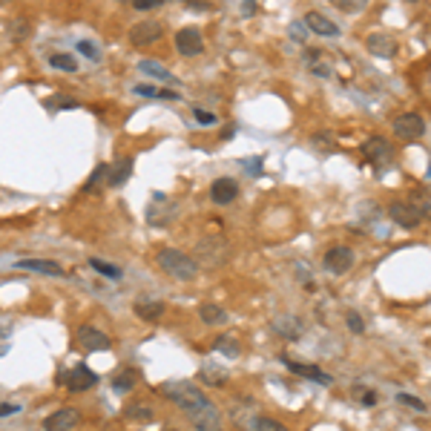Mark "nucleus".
Returning <instances> with one entry per match:
<instances>
[{
	"label": "nucleus",
	"mask_w": 431,
	"mask_h": 431,
	"mask_svg": "<svg viewBox=\"0 0 431 431\" xmlns=\"http://www.w3.org/2000/svg\"><path fill=\"white\" fill-rule=\"evenodd\" d=\"M158 394L170 400L179 411H184V417L193 423L196 431H221V411L207 400V394L187 379H167L158 386Z\"/></svg>",
	"instance_id": "obj_1"
},
{
	"label": "nucleus",
	"mask_w": 431,
	"mask_h": 431,
	"mask_svg": "<svg viewBox=\"0 0 431 431\" xmlns=\"http://www.w3.org/2000/svg\"><path fill=\"white\" fill-rule=\"evenodd\" d=\"M155 265L162 267L167 276L179 279V282H193L199 276V262L179 247H162L155 256Z\"/></svg>",
	"instance_id": "obj_2"
},
{
	"label": "nucleus",
	"mask_w": 431,
	"mask_h": 431,
	"mask_svg": "<svg viewBox=\"0 0 431 431\" xmlns=\"http://www.w3.org/2000/svg\"><path fill=\"white\" fill-rule=\"evenodd\" d=\"M58 382H60V386H67L69 391H75V394H84L92 386H98V374H95L89 365L81 362V365H75V368H69V371H60Z\"/></svg>",
	"instance_id": "obj_3"
},
{
	"label": "nucleus",
	"mask_w": 431,
	"mask_h": 431,
	"mask_svg": "<svg viewBox=\"0 0 431 431\" xmlns=\"http://www.w3.org/2000/svg\"><path fill=\"white\" fill-rule=\"evenodd\" d=\"M322 265H325L328 274H333V276H345L348 270H354V265H357V253L351 250V247H345V245H337V247H331V250L325 253Z\"/></svg>",
	"instance_id": "obj_4"
},
{
	"label": "nucleus",
	"mask_w": 431,
	"mask_h": 431,
	"mask_svg": "<svg viewBox=\"0 0 431 431\" xmlns=\"http://www.w3.org/2000/svg\"><path fill=\"white\" fill-rule=\"evenodd\" d=\"M175 49H179V55L184 58H196L204 52V38H201V32L196 26H184L175 32Z\"/></svg>",
	"instance_id": "obj_5"
},
{
	"label": "nucleus",
	"mask_w": 431,
	"mask_h": 431,
	"mask_svg": "<svg viewBox=\"0 0 431 431\" xmlns=\"http://www.w3.org/2000/svg\"><path fill=\"white\" fill-rule=\"evenodd\" d=\"M162 35H164L162 21H141V23H135V26L130 29V43L141 49V46L158 43V41H162Z\"/></svg>",
	"instance_id": "obj_6"
},
{
	"label": "nucleus",
	"mask_w": 431,
	"mask_h": 431,
	"mask_svg": "<svg viewBox=\"0 0 431 431\" xmlns=\"http://www.w3.org/2000/svg\"><path fill=\"white\" fill-rule=\"evenodd\" d=\"M362 153H365V158H368L374 167H386L394 158V147L382 135H371L368 141L362 144Z\"/></svg>",
	"instance_id": "obj_7"
},
{
	"label": "nucleus",
	"mask_w": 431,
	"mask_h": 431,
	"mask_svg": "<svg viewBox=\"0 0 431 431\" xmlns=\"http://www.w3.org/2000/svg\"><path fill=\"white\" fill-rule=\"evenodd\" d=\"M81 426V411L78 408H58L43 420V431H72Z\"/></svg>",
	"instance_id": "obj_8"
},
{
	"label": "nucleus",
	"mask_w": 431,
	"mask_h": 431,
	"mask_svg": "<svg viewBox=\"0 0 431 431\" xmlns=\"http://www.w3.org/2000/svg\"><path fill=\"white\" fill-rule=\"evenodd\" d=\"M78 342H81L84 351H109L113 348V340L107 337L101 328L95 325H81L78 328Z\"/></svg>",
	"instance_id": "obj_9"
},
{
	"label": "nucleus",
	"mask_w": 431,
	"mask_h": 431,
	"mask_svg": "<svg viewBox=\"0 0 431 431\" xmlns=\"http://www.w3.org/2000/svg\"><path fill=\"white\" fill-rule=\"evenodd\" d=\"M394 133L400 135L403 141H414V138H423L426 133V121L417 113H406L394 121Z\"/></svg>",
	"instance_id": "obj_10"
},
{
	"label": "nucleus",
	"mask_w": 431,
	"mask_h": 431,
	"mask_svg": "<svg viewBox=\"0 0 431 431\" xmlns=\"http://www.w3.org/2000/svg\"><path fill=\"white\" fill-rule=\"evenodd\" d=\"M18 270H29V274H41V276H52V279H63L67 276V270H63L58 262L52 259H21L14 262Z\"/></svg>",
	"instance_id": "obj_11"
},
{
	"label": "nucleus",
	"mask_w": 431,
	"mask_h": 431,
	"mask_svg": "<svg viewBox=\"0 0 431 431\" xmlns=\"http://www.w3.org/2000/svg\"><path fill=\"white\" fill-rule=\"evenodd\" d=\"M388 216H391V221L394 225H400L403 230H414L420 225V216H417V210L408 204V201H391V207H388Z\"/></svg>",
	"instance_id": "obj_12"
},
{
	"label": "nucleus",
	"mask_w": 431,
	"mask_h": 431,
	"mask_svg": "<svg viewBox=\"0 0 431 431\" xmlns=\"http://www.w3.org/2000/svg\"><path fill=\"white\" fill-rule=\"evenodd\" d=\"M365 46H368V52L377 55V58H394L397 55V41L388 35V32H371L368 41H365Z\"/></svg>",
	"instance_id": "obj_13"
},
{
	"label": "nucleus",
	"mask_w": 431,
	"mask_h": 431,
	"mask_svg": "<svg viewBox=\"0 0 431 431\" xmlns=\"http://www.w3.org/2000/svg\"><path fill=\"white\" fill-rule=\"evenodd\" d=\"M239 199V184L233 181V179H216L213 184H210V201L213 204H233Z\"/></svg>",
	"instance_id": "obj_14"
},
{
	"label": "nucleus",
	"mask_w": 431,
	"mask_h": 431,
	"mask_svg": "<svg viewBox=\"0 0 431 431\" xmlns=\"http://www.w3.org/2000/svg\"><path fill=\"white\" fill-rule=\"evenodd\" d=\"M133 175V155H121V158H115L113 164H109V170H107V184L109 187H121V184H126V179Z\"/></svg>",
	"instance_id": "obj_15"
},
{
	"label": "nucleus",
	"mask_w": 431,
	"mask_h": 431,
	"mask_svg": "<svg viewBox=\"0 0 431 431\" xmlns=\"http://www.w3.org/2000/svg\"><path fill=\"white\" fill-rule=\"evenodd\" d=\"M305 26L311 32H316V35H322V38H337L340 35V26L333 23L331 18H325V14H319V12H308L305 14Z\"/></svg>",
	"instance_id": "obj_16"
},
{
	"label": "nucleus",
	"mask_w": 431,
	"mask_h": 431,
	"mask_svg": "<svg viewBox=\"0 0 431 431\" xmlns=\"http://www.w3.org/2000/svg\"><path fill=\"white\" fill-rule=\"evenodd\" d=\"M133 311H135L138 319H144V322H158V319L164 316L167 305L164 302H158V299H138L133 305Z\"/></svg>",
	"instance_id": "obj_17"
},
{
	"label": "nucleus",
	"mask_w": 431,
	"mask_h": 431,
	"mask_svg": "<svg viewBox=\"0 0 431 431\" xmlns=\"http://www.w3.org/2000/svg\"><path fill=\"white\" fill-rule=\"evenodd\" d=\"M285 365H287V371H294V374H299V377H308V379H313V382H319V386H331L333 382V377H328L322 368H316V365H305V362H294V360H282Z\"/></svg>",
	"instance_id": "obj_18"
},
{
	"label": "nucleus",
	"mask_w": 431,
	"mask_h": 431,
	"mask_svg": "<svg viewBox=\"0 0 431 431\" xmlns=\"http://www.w3.org/2000/svg\"><path fill=\"white\" fill-rule=\"evenodd\" d=\"M274 331L279 333V337L282 340H299L302 337V322H299V319H294V316H279L276 319V322H274Z\"/></svg>",
	"instance_id": "obj_19"
},
{
	"label": "nucleus",
	"mask_w": 431,
	"mask_h": 431,
	"mask_svg": "<svg viewBox=\"0 0 431 431\" xmlns=\"http://www.w3.org/2000/svg\"><path fill=\"white\" fill-rule=\"evenodd\" d=\"M135 95H144V98H162V101H179V92L175 89H164V87H150V84H135L133 87Z\"/></svg>",
	"instance_id": "obj_20"
},
{
	"label": "nucleus",
	"mask_w": 431,
	"mask_h": 431,
	"mask_svg": "<svg viewBox=\"0 0 431 431\" xmlns=\"http://www.w3.org/2000/svg\"><path fill=\"white\" fill-rule=\"evenodd\" d=\"M408 204L417 210L420 219H431V193H426V190H411Z\"/></svg>",
	"instance_id": "obj_21"
},
{
	"label": "nucleus",
	"mask_w": 431,
	"mask_h": 431,
	"mask_svg": "<svg viewBox=\"0 0 431 431\" xmlns=\"http://www.w3.org/2000/svg\"><path fill=\"white\" fill-rule=\"evenodd\" d=\"M199 316H201V322H207V325H225L228 322V311L219 308V305H201Z\"/></svg>",
	"instance_id": "obj_22"
},
{
	"label": "nucleus",
	"mask_w": 431,
	"mask_h": 431,
	"mask_svg": "<svg viewBox=\"0 0 431 431\" xmlns=\"http://www.w3.org/2000/svg\"><path fill=\"white\" fill-rule=\"evenodd\" d=\"M135 382H138V371H135V368H126V371H121V374L113 379V391H115V394H126V391H133Z\"/></svg>",
	"instance_id": "obj_23"
},
{
	"label": "nucleus",
	"mask_w": 431,
	"mask_h": 431,
	"mask_svg": "<svg viewBox=\"0 0 431 431\" xmlns=\"http://www.w3.org/2000/svg\"><path fill=\"white\" fill-rule=\"evenodd\" d=\"M49 67H55L60 72H78V58L69 52H55V55H49Z\"/></svg>",
	"instance_id": "obj_24"
},
{
	"label": "nucleus",
	"mask_w": 431,
	"mask_h": 431,
	"mask_svg": "<svg viewBox=\"0 0 431 431\" xmlns=\"http://www.w3.org/2000/svg\"><path fill=\"white\" fill-rule=\"evenodd\" d=\"M305 60H308V67L322 78V75H331V60L325 58V52H316V49H311L308 55H305Z\"/></svg>",
	"instance_id": "obj_25"
},
{
	"label": "nucleus",
	"mask_w": 431,
	"mask_h": 431,
	"mask_svg": "<svg viewBox=\"0 0 431 431\" xmlns=\"http://www.w3.org/2000/svg\"><path fill=\"white\" fill-rule=\"evenodd\" d=\"M247 431H287V428L274 417H250Z\"/></svg>",
	"instance_id": "obj_26"
},
{
	"label": "nucleus",
	"mask_w": 431,
	"mask_h": 431,
	"mask_svg": "<svg viewBox=\"0 0 431 431\" xmlns=\"http://www.w3.org/2000/svg\"><path fill=\"white\" fill-rule=\"evenodd\" d=\"M89 267L95 270V274L107 276V279H121V267L109 265V262H104V259H89Z\"/></svg>",
	"instance_id": "obj_27"
},
{
	"label": "nucleus",
	"mask_w": 431,
	"mask_h": 431,
	"mask_svg": "<svg viewBox=\"0 0 431 431\" xmlns=\"http://www.w3.org/2000/svg\"><path fill=\"white\" fill-rule=\"evenodd\" d=\"M138 69H141V72H147V75H153V78H162V81H175V78L162 67V63H155V60H141V63H138Z\"/></svg>",
	"instance_id": "obj_28"
},
{
	"label": "nucleus",
	"mask_w": 431,
	"mask_h": 431,
	"mask_svg": "<svg viewBox=\"0 0 431 431\" xmlns=\"http://www.w3.org/2000/svg\"><path fill=\"white\" fill-rule=\"evenodd\" d=\"M213 348L219 351V354H225V357H230V360H236L239 354H242V348H239V342H236V340H230V337H219Z\"/></svg>",
	"instance_id": "obj_29"
},
{
	"label": "nucleus",
	"mask_w": 431,
	"mask_h": 431,
	"mask_svg": "<svg viewBox=\"0 0 431 431\" xmlns=\"http://www.w3.org/2000/svg\"><path fill=\"white\" fill-rule=\"evenodd\" d=\"M78 52H81L84 58H89L92 63L101 60V49H98V46H95L92 41H78Z\"/></svg>",
	"instance_id": "obj_30"
},
{
	"label": "nucleus",
	"mask_w": 431,
	"mask_h": 431,
	"mask_svg": "<svg viewBox=\"0 0 431 431\" xmlns=\"http://www.w3.org/2000/svg\"><path fill=\"white\" fill-rule=\"evenodd\" d=\"M124 417L126 420H153V408H147V406H130L124 411Z\"/></svg>",
	"instance_id": "obj_31"
},
{
	"label": "nucleus",
	"mask_w": 431,
	"mask_h": 431,
	"mask_svg": "<svg viewBox=\"0 0 431 431\" xmlns=\"http://www.w3.org/2000/svg\"><path fill=\"white\" fill-rule=\"evenodd\" d=\"M201 379H204V382H210V386H219V388H221V386H225V382H228V379H225V371H219V368H210V365H207V368L201 371Z\"/></svg>",
	"instance_id": "obj_32"
},
{
	"label": "nucleus",
	"mask_w": 431,
	"mask_h": 431,
	"mask_svg": "<svg viewBox=\"0 0 431 431\" xmlns=\"http://www.w3.org/2000/svg\"><path fill=\"white\" fill-rule=\"evenodd\" d=\"M342 12H351V14H357V12H362L365 6H368V0H333Z\"/></svg>",
	"instance_id": "obj_33"
},
{
	"label": "nucleus",
	"mask_w": 431,
	"mask_h": 431,
	"mask_svg": "<svg viewBox=\"0 0 431 431\" xmlns=\"http://www.w3.org/2000/svg\"><path fill=\"white\" fill-rule=\"evenodd\" d=\"M107 170H109V167H107V164H101L98 170H95V173L89 175V181L84 184V193H89V190H95V187H98V184L107 179Z\"/></svg>",
	"instance_id": "obj_34"
},
{
	"label": "nucleus",
	"mask_w": 431,
	"mask_h": 431,
	"mask_svg": "<svg viewBox=\"0 0 431 431\" xmlns=\"http://www.w3.org/2000/svg\"><path fill=\"white\" fill-rule=\"evenodd\" d=\"M403 406H408V408H414V411H426V403L420 400V397H414V394H400L397 397Z\"/></svg>",
	"instance_id": "obj_35"
},
{
	"label": "nucleus",
	"mask_w": 431,
	"mask_h": 431,
	"mask_svg": "<svg viewBox=\"0 0 431 431\" xmlns=\"http://www.w3.org/2000/svg\"><path fill=\"white\" fill-rule=\"evenodd\" d=\"M167 3V0H133V6L138 12H153V9H162Z\"/></svg>",
	"instance_id": "obj_36"
},
{
	"label": "nucleus",
	"mask_w": 431,
	"mask_h": 431,
	"mask_svg": "<svg viewBox=\"0 0 431 431\" xmlns=\"http://www.w3.org/2000/svg\"><path fill=\"white\" fill-rule=\"evenodd\" d=\"M193 118H196L201 126H213V124H216V115H213V113H207V109H201V107L193 109Z\"/></svg>",
	"instance_id": "obj_37"
},
{
	"label": "nucleus",
	"mask_w": 431,
	"mask_h": 431,
	"mask_svg": "<svg viewBox=\"0 0 431 431\" xmlns=\"http://www.w3.org/2000/svg\"><path fill=\"white\" fill-rule=\"evenodd\" d=\"M345 319H348V328L354 331V333H362V331H365V322H362V316H360L357 311H351Z\"/></svg>",
	"instance_id": "obj_38"
},
{
	"label": "nucleus",
	"mask_w": 431,
	"mask_h": 431,
	"mask_svg": "<svg viewBox=\"0 0 431 431\" xmlns=\"http://www.w3.org/2000/svg\"><path fill=\"white\" fill-rule=\"evenodd\" d=\"M184 3L193 9V12H204V9H210V3L213 0H184Z\"/></svg>",
	"instance_id": "obj_39"
},
{
	"label": "nucleus",
	"mask_w": 431,
	"mask_h": 431,
	"mask_svg": "<svg viewBox=\"0 0 431 431\" xmlns=\"http://www.w3.org/2000/svg\"><path fill=\"white\" fill-rule=\"evenodd\" d=\"M360 403H362V406H368V408H374V406H377V394H374V391H362Z\"/></svg>",
	"instance_id": "obj_40"
},
{
	"label": "nucleus",
	"mask_w": 431,
	"mask_h": 431,
	"mask_svg": "<svg viewBox=\"0 0 431 431\" xmlns=\"http://www.w3.org/2000/svg\"><path fill=\"white\" fill-rule=\"evenodd\" d=\"M305 29H308V26H305V23H294V26H291V35H294V38H299V41H302V38H305V35H308V32H305Z\"/></svg>",
	"instance_id": "obj_41"
},
{
	"label": "nucleus",
	"mask_w": 431,
	"mask_h": 431,
	"mask_svg": "<svg viewBox=\"0 0 431 431\" xmlns=\"http://www.w3.org/2000/svg\"><path fill=\"white\" fill-rule=\"evenodd\" d=\"M242 14H245V18L256 14V0H245V3H242Z\"/></svg>",
	"instance_id": "obj_42"
},
{
	"label": "nucleus",
	"mask_w": 431,
	"mask_h": 431,
	"mask_svg": "<svg viewBox=\"0 0 431 431\" xmlns=\"http://www.w3.org/2000/svg\"><path fill=\"white\" fill-rule=\"evenodd\" d=\"M12 411H18V406H0V417H3V414H12Z\"/></svg>",
	"instance_id": "obj_43"
},
{
	"label": "nucleus",
	"mask_w": 431,
	"mask_h": 431,
	"mask_svg": "<svg viewBox=\"0 0 431 431\" xmlns=\"http://www.w3.org/2000/svg\"><path fill=\"white\" fill-rule=\"evenodd\" d=\"M3 340H6V331L0 328V354H3V351H6V342H3Z\"/></svg>",
	"instance_id": "obj_44"
},
{
	"label": "nucleus",
	"mask_w": 431,
	"mask_h": 431,
	"mask_svg": "<svg viewBox=\"0 0 431 431\" xmlns=\"http://www.w3.org/2000/svg\"><path fill=\"white\" fill-rule=\"evenodd\" d=\"M428 181H431V167H428Z\"/></svg>",
	"instance_id": "obj_45"
},
{
	"label": "nucleus",
	"mask_w": 431,
	"mask_h": 431,
	"mask_svg": "<svg viewBox=\"0 0 431 431\" xmlns=\"http://www.w3.org/2000/svg\"><path fill=\"white\" fill-rule=\"evenodd\" d=\"M167 431H179V428H167Z\"/></svg>",
	"instance_id": "obj_46"
},
{
	"label": "nucleus",
	"mask_w": 431,
	"mask_h": 431,
	"mask_svg": "<svg viewBox=\"0 0 431 431\" xmlns=\"http://www.w3.org/2000/svg\"><path fill=\"white\" fill-rule=\"evenodd\" d=\"M408 3H414V0H408Z\"/></svg>",
	"instance_id": "obj_47"
}]
</instances>
